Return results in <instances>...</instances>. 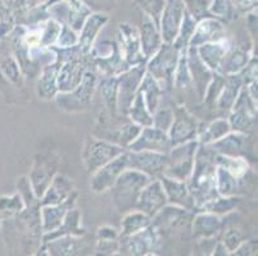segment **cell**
<instances>
[{
    "instance_id": "obj_1",
    "label": "cell",
    "mask_w": 258,
    "mask_h": 256,
    "mask_svg": "<svg viewBox=\"0 0 258 256\" xmlns=\"http://www.w3.org/2000/svg\"><path fill=\"white\" fill-rule=\"evenodd\" d=\"M148 176L135 170H123L117 178L113 187V200L119 211L130 210L137 204L140 191L148 183Z\"/></svg>"
},
{
    "instance_id": "obj_2",
    "label": "cell",
    "mask_w": 258,
    "mask_h": 256,
    "mask_svg": "<svg viewBox=\"0 0 258 256\" xmlns=\"http://www.w3.org/2000/svg\"><path fill=\"white\" fill-rule=\"evenodd\" d=\"M122 149L119 146L103 141L102 138H89L86 141L84 149V161L89 173H94L95 170L111 161L119 154H122Z\"/></svg>"
},
{
    "instance_id": "obj_3",
    "label": "cell",
    "mask_w": 258,
    "mask_h": 256,
    "mask_svg": "<svg viewBox=\"0 0 258 256\" xmlns=\"http://www.w3.org/2000/svg\"><path fill=\"white\" fill-rule=\"evenodd\" d=\"M197 149V142L189 141L180 147H176L171 152V158L167 159L166 168L167 176L177 181H185L191 173L194 166V152Z\"/></svg>"
},
{
    "instance_id": "obj_4",
    "label": "cell",
    "mask_w": 258,
    "mask_h": 256,
    "mask_svg": "<svg viewBox=\"0 0 258 256\" xmlns=\"http://www.w3.org/2000/svg\"><path fill=\"white\" fill-rule=\"evenodd\" d=\"M127 154L122 152L111 161L100 166L98 170H95L93 180H91V190L94 192H103L111 189L119 175L127 168Z\"/></svg>"
},
{
    "instance_id": "obj_5",
    "label": "cell",
    "mask_w": 258,
    "mask_h": 256,
    "mask_svg": "<svg viewBox=\"0 0 258 256\" xmlns=\"http://www.w3.org/2000/svg\"><path fill=\"white\" fill-rule=\"evenodd\" d=\"M57 158H54L51 154H41L37 156L31 172V183L35 196H43L50 185L54 173L57 172Z\"/></svg>"
},
{
    "instance_id": "obj_6",
    "label": "cell",
    "mask_w": 258,
    "mask_h": 256,
    "mask_svg": "<svg viewBox=\"0 0 258 256\" xmlns=\"http://www.w3.org/2000/svg\"><path fill=\"white\" fill-rule=\"evenodd\" d=\"M177 48L175 45H165L149 63V69L157 81L162 84L172 82L173 70L177 62Z\"/></svg>"
},
{
    "instance_id": "obj_7",
    "label": "cell",
    "mask_w": 258,
    "mask_h": 256,
    "mask_svg": "<svg viewBox=\"0 0 258 256\" xmlns=\"http://www.w3.org/2000/svg\"><path fill=\"white\" fill-rule=\"evenodd\" d=\"M133 151H159L165 152L170 147V138L167 137L165 131L159 128L148 127L140 132V135L135 138L134 142L128 145Z\"/></svg>"
},
{
    "instance_id": "obj_8",
    "label": "cell",
    "mask_w": 258,
    "mask_h": 256,
    "mask_svg": "<svg viewBox=\"0 0 258 256\" xmlns=\"http://www.w3.org/2000/svg\"><path fill=\"white\" fill-rule=\"evenodd\" d=\"M127 166H131V168L134 166L138 170H142V172L151 176H156L165 172L168 159L162 152L157 154V152L148 151V150L134 152V154L127 155Z\"/></svg>"
},
{
    "instance_id": "obj_9",
    "label": "cell",
    "mask_w": 258,
    "mask_h": 256,
    "mask_svg": "<svg viewBox=\"0 0 258 256\" xmlns=\"http://www.w3.org/2000/svg\"><path fill=\"white\" fill-rule=\"evenodd\" d=\"M165 191L162 190V182L156 181L140 191L138 197L137 209L147 215H154L166 204Z\"/></svg>"
},
{
    "instance_id": "obj_10",
    "label": "cell",
    "mask_w": 258,
    "mask_h": 256,
    "mask_svg": "<svg viewBox=\"0 0 258 256\" xmlns=\"http://www.w3.org/2000/svg\"><path fill=\"white\" fill-rule=\"evenodd\" d=\"M142 68H135L130 70L119 78V91H118V100H119V109L122 112L127 113L130 109L134 100V93L137 90V86L142 82Z\"/></svg>"
},
{
    "instance_id": "obj_11",
    "label": "cell",
    "mask_w": 258,
    "mask_h": 256,
    "mask_svg": "<svg viewBox=\"0 0 258 256\" xmlns=\"http://www.w3.org/2000/svg\"><path fill=\"white\" fill-rule=\"evenodd\" d=\"M171 124V145H177L186 140H191V137L196 135V122L185 110L177 112Z\"/></svg>"
},
{
    "instance_id": "obj_12",
    "label": "cell",
    "mask_w": 258,
    "mask_h": 256,
    "mask_svg": "<svg viewBox=\"0 0 258 256\" xmlns=\"http://www.w3.org/2000/svg\"><path fill=\"white\" fill-rule=\"evenodd\" d=\"M70 204H75L74 196L71 197V195L63 203L57 204V205H48L43 209L44 231L49 233L59 227L60 223L63 222V218L69 211Z\"/></svg>"
},
{
    "instance_id": "obj_13",
    "label": "cell",
    "mask_w": 258,
    "mask_h": 256,
    "mask_svg": "<svg viewBox=\"0 0 258 256\" xmlns=\"http://www.w3.org/2000/svg\"><path fill=\"white\" fill-rule=\"evenodd\" d=\"M72 192V183L63 176H57L54 178L53 183L49 189L44 192V199L41 203L44 205H57L64 201V199L71 195Z\"/></svg>"
},
{
    "instance_id": "obj_14",
    "label": "cell",
    "mask_w": 258,
    "mask_h": 256,
    "mask_svg": "<svg viewBox=\"0 0 258 256\" xmlns=\"http://www.w3.org/2000/svg\"><path fill=\"white\" fill-rule=\"evenodd\" d=\"M81 81H83V84H80L79 90H75L72 96L70 95V98H72V104L67 107L69 110L85 109L90 103L94 88H95V76L93 73H86Z\"/></svg>"
},
{
    "instance_id": "obj_15",
    "label": "cell",
    "mask_w": 258,
    "mask_h": 256,
    "mask_svg": "<svg viewBox=\"0 0 258 256\" xmlns=\"http://www.w3.org/2000/svg\"><path fill=\"white\" fill-rule=\"evenodd\" d=\"M81 69L83 68H81L80 63L75 62V60H69V62L66 63L62 69H59V77H58L59 90H75L76 84L83 79Z\"/></svg>"
},
{
    "instance_id": "obj_16",
    "label": "cell",
    "mask_w": 258,
    "mask_h": 256,
    "mask_svg": "<svg viewBox=\"0 0 258 256\" xmlns=\"http://www.w3.org/2000/svg\"><path fill=\"white\" fill-rule=\"evenodd\" d=\"M162 185L166 187V191H167L171 203L180 204L182 206H189L191 199L187 195V191L185 189L182 181L173 180V178L170 177H163L162 178Z\"/></svg>"
},
{
    "instance_id": "obj_17",
    "label": "cell",
    "mask_w": 258,
    "mask_h": 256,
    "mask_svg": "<svg viewBox=\"0 0 258 256\" xmlns=\"http://www.w3.org/2000/svg\"><path fill=\"white\" fill-rule=\"evenodd\" d=\"M122 39H123V45H125L126 50V58L130 60V63L137 64V63L142 62L144 59V56H140V44L139 39L135 30L133 28H126L123 27L122 31Z\"/></svg>"
},
{
    "instance_id": "obj_18",
    "label": "cell",
    "mask_w": 258,
    "mask_h": 256,
    "mask_svg": "<svg viewBox=\"0 0 258 256\" xmlns=\"http://www.w3.org/2000/svg\"><path fill=\"white\" fill-rule=\"evenodd\" d=\"M25 208V203L20 194L13 196H2L0 197V219L18 215Z\"/></svg>"
},
{
    "instance_id": "obj_19",
    "label": "cell",
    "mask_w": 258,
    "mask_h": 256,
    "mask_svg": "<svg viewBox=\"0 0 258 256\" xmlns=\"http://www.w3.org/2000/svg\"><path fill=\"white\" fill-rule=\"evenodd\" d=\"M140 93H142L143 96H144V100H147L149 112H154L157 108V104H158L159 89L151 74H147L145 78L142 81Z\"/></svg>"
},
{
    "instance_id": "obj_20",
    "label": "cell",
    "mask_w": 258,
    "mask_h": 256,
    "mask_svg": "<svg viewBox=\"0 0 258 256\" xmlns=\"http://www.w3.org/2000/svg\"><path fill=\"white\" fill-rule=\"evenodd\" d=\"M144 96L140 93L138 94L137 98H134V105L131 104L130 107V114L131 121H135L139 124H144V126H152L153 124V119L148 116V110L144 109Z\"/></svg>"
},
{
    "instance_id": "obj_21",
    "label": "cell",
    "mask_w": 258,
    "mask_h": 256,
    "mask_svg": "<svg viewBox=\"0 0 258 256\" xmlns=\"http://www.w3.org/2000/svg\"><path fill=\"white\" fill-rule=\"evenodd\" d=\"M149 224V218L144 213H133L127 215L122 223L123 225V232L122 234H135L144 229Z\"/></svg>"
},
{
    "instance_id": "obj_22",
    "label": "cell",
    "mask_w": 258,
    "mask_h": 256,
    "mask_svg": "<svg viewBox=\"0 0 258 256\" xmlns=\"http://www.w3.org/2000/svg\"><path fill=\"white\" fill-rule=\"evenodd\" d=\"M221 45L219 44H208V45H203L199 49L203 63L211 67L212 69L219 67V62L221 60L222 54H224V48H220Z\"/></svg>"
},
{
    "instance_id": "obj_23",
    "label": "cell",
    "mask_w": 258,
    "mask_h": 256,
    "mask_svg": "<svg viewBox=\"0 0 258 256\" xmlns=\"http://www.w3.org/2000/svg\"><path fill=\"white\" fill-rule=\"evenodd\" d=\"M50 68L44 70L43 78L39 83V95L48 99L49 96H53L54 86H55V69L54 65H49Z\"/></svg>"
},
{
    "instance_id": "obj_24",
    "label": "cell",
    "mask_w": 258,
    "mask_h": 256,
    "mask_svg": "<svg viewBox=\"0 0 258 256\" xmlns=\"http://www.w3.org/2000/svg\"><path fill=\"white\" fill-rule=\"evenodd\" d=\"M230 126L225 121H216L213 122L212 124H210L208 127L207 132H206V138H203V142L207 144V142H211V141H216L221 138L222 136L226 135L229 132Z\"/></svg>"
},
{
    "instance_id": "obj_25",
    "label": "cell",
    "mask_w": 258,
    "mask_h": 256,
    "mask_svg": "<svg viewBox=\"0 0 258 256\" xmlns=\"http://www.w3.org/2000/svg\"><path fill=\"white\" fill-rule=\"evenodd\" d=\"M117 81L116 79H108L103 83V96H104L105 103L108 107L112 109V104H114L117 100Z\"/></svg>"
},
{
    "instance_id": "obj_26",
    "label": "cell",
    "mask_w": 258,
    "mask_h": 256,
    "mask_svg": "<svg viewBox=\"0 0 258 256\" xmlns=\"http://www.w3.org/2000/svg\"><path fill=\"white\" fill-rule=\"evenodd\" d=\"M0 69L11 79L12 82H17L18 76H20V70H18L17 64L12 59H4L3 62L0 63Z\"/></svg>"
},
{
    "instance_id": "obj_27",
    "label": "cell",
    "mask_w": 258,
    "mask_h": 256,
    "mask_svg": "<svg viewBox=\"0 0 258 256\" xmlns=\"http://www.w3.org/2000/svg\"><path fill=\"white\" fill-rule=\"evenodd\" d=\"M99 238H107V239H117V233L113 228H104L99 229Z\"/></svg>"
},
{
    "instance_id": "obj_28",
    "label": "cell",
    "mask_w": 258,
    "mask_h": 256,
    "mask_svg": "<svg viewBox=\"0 0 258 256\" xmlns=\"http://www.w3.org/2000/svg\"><path fill=\"white\" fill-rule=\"evenodd\" d=\"M0 220H2V219H0Z\"/></svg>"
}]
</instances>
